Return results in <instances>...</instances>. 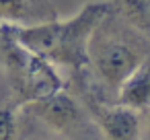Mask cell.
I'll list each match as a JSON object with an SVG mask.
<instances>
[{"mask_svg":"<svg viewBox=\"0 0 150 140\" xmlns=\"http://www.w3.org/2000/svg\"><path fill=\"white\" fill-rule=\"evenodd\" d=\"M109 2H88L68 21H45L37 25H0L27 50L47 58L56 66H66L76 74L86 72V43L93 29L109 15Z\"/></svg>","mask_w":150,"mask_h":140,"instance_id":"cell-1","label":"cell"},{"mask_svg":"<svg viewBox=\"0 0 150 140\" xmlns=\"http://www.w3.org/2000/svg\"><path fill=\"white\" fill-rule=\"evenodd\" d=\"M25 115H33L43 126H47L52 132L58 134H74L84 128V109L76 101V97L68 95L64 89L56 95H50L45 99L33 101L23 105Z\"/></svg>","mask_w":150,"mask_h":140,"instance_id":"cell-5","label":"cell"},{"mask_svg":"<svg viewBox=\"0 0 150 140\" xmlns=\"http://www.w3.org/2000/svg\"><path fill=\"white\" fill-rule=\"evenodd\" d=\"M150 52V35L134 29L117 15L99 21L86 43V70L107 99H115L121 82Z\"/></svg>","mask_w":150,"mask_h":140,"instance_id":"cell-2","label":"cell"},{"mask_svg":"<svg viewBox=\"0 0 150 140\" xmlns=\"http://www.w3.org/2000/svg\"><path fill=\"white\" fill-rule=\"evenodd\" d=\"M86 109L93 124L99 128L105 140H140V119L142 113L132 109L117 99H107L101 93H84Z\"/></svg>","mask_w":150,"mask_h":140,"instance_id":"cell-4","label":"cell"},{"mask_svg":"<svg viewBox=\"0 0 150 140\" xmlns=\"http://www.w3.org/2000/svg\"><path fill=\"white\" fill-rule=\"evenodd\" d=\"M140 140H150V107L142 111L140 119Z\"/></svg>","mask_w":150,"mask_h":140,"instance_id":"cell-10","label":"cell"},{"mask_svg":"<svg viewBox=\"0 0 150 140\" xmlns=\"http://www.w3.org/2000/svg\"><path fill=\"white\" fill-rule=\"evenodd\" d=\"M109 6L121 21L150 35V0H109Z\"/></svg>","mask_w":150,"mask_h":140,"instance_id":"cell-8","label":"cell"},{"mask_svg":"<svg viewBox=\"0 0 150 140\" xmlns=\"http://www.w3.org/2000/svg\"><path fill=\"white\" fill-rule=\"evenodd\" d=\"M23 107L15 103L0 85V140H19L23 126Z\"/></svg>","mask_w":150,"mask_h":140,"instance_id":"cell-9","label":"cell"},{"mask_svg":"<svg viewBox=\"0 0 150 140\" xmlns=\"http://www.w3.org/2000/svg\"><path fill=\"white\" fill-rule=\"evenodd\" d=\"M56 19L50 0H0V25H37Z\"/></svg>","mask_w":150,"mask_h":140,"instance_id":"cell-6","label":"cell"},{"mask_svg":"<svg viewBox=\"0 0 150 140\" xmlns=\"http://www.w3.org/2000/svg\"><path fill=\"white\" fill-rule=\"evenodd\" d=\"M115 99L132 109H138L140 113L146 107H150V52L121 82Z\"/></svg>","mask_w":150,"mask_h":140,"instance_id":"cell-7","label":"cell"},{"mask_svg":"<svg viewBox=\"0 0 150 140\" xmlns=\"http://www.w3.org/2000/svg\"><path fill=\"white\" fill-rule=\"evenodd\" d=\"M0 85L21 107L64 89V78L56 64L27 50L11 35L0 31Z\"/></svg>","mask_w":150,"mask_h":140,"instance_id":"cell-3","label":"cell"}]
</instances>
